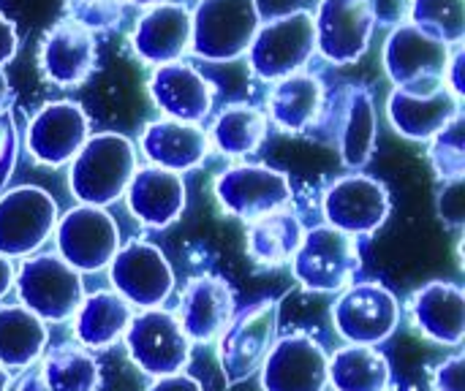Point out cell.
<instances>
[{
	"label": "cell",
	"instance_id": "cell-1",
	"mask_svg": "<svg viewBox=\"0 0 465 391\" xmlns=\"http://www.w3.org/2000/svg\"><path fill=\"white\" fill-rule=\"evenodd\" d=\"M305 136L332 147L346 169L362 171L373 161L379 142V114L371 90L362 84H341L324 93L322 112Z\"/></svg>",
	"mask_w": 465,
	"mask_h": 391
},
{
	"label": "cell",
	"instance_id": "cell-2",
	"mask_svg": "<svg viewBox=\"0 0 465 391\" xmlns=\"http://www.w3.org/2000/svg\"><path fill=\"white\" fill-rule=\"evenodd\" d=\"M136 169V147L128 136L95 133L71 161L68 188L82 204L106 207L125 193Z\"/></svg>",
	"mask_w": 465,
	"mask_h": 391
},
{
	"label": "cell",
	"instance_id": "cell-3",
	"mask_svg": "<svg viewBox=\"0 0 465 391\" xmlns=\"http://www.w3.org/2000/svg\"><path fill=\"white\" fill-rule=\"evenodd\" d=\"M14 288L19 305L44 324H63L74 318L79 302L84 299L82 275L57 253L27 256L14 275Z\"/></svg>",
	"mask_w": 465,
	"mask_h": 391
},
{
	"label": "cell",
	"instance_id": "cell-4",
	"mask_svg": "<svg viewBox=\"0 0 465 391\" xmlns=\"http://www.w3.org/2000/svg\"><path fill=\"white\" fill-rule=\"evenodd\" d=\"M262 24L256 0H202L191 14V52L210 63H229L248 52Z\"/></svg>",
	"mask_w": 465,
	"mask_h": 391
},
{
	"label": "cell",
	"instance_id": "cell-5",
	"mask_svg": "<svg viewBox=\"0 0 465 391\" xmlns=\"http://www.w3.org/2000/svg\"><path fill=\"white\" fill-rule=\"evenodd\" d=\"M360 267L362 253L357 239L327 223L305 231L297 253L292 256L297 283L313 294H335L349 288Z\"/></svg>",
	"mask_w": 465,
	"mask_h": 391
},
{
	"label": "cell",
	"instance_id": "cell-6",
	"mask_svg": "<svg viewBox=\"0 0 465 391\" xmlns=\"http://www.w3.org/2000/svg\"><path fill=\"white\" fill-rule=\"evenodd\" d=\"M278 299H262L232 316L218 335V365L226 386H237L259 373L278 335Z\"/></svg>",
	"mask_w": 465,
	"mask_h": 391
},
{
	"label": "cell",
	"instance_id": "cell-7",
	"mask_svg": "<svg viewBox=\"0 0 465 391\" xmlns=\"http://www.w3.org/2000/svg\"><path fill=\"white\" fill-rule=\"evenodd\" d=\"M316 52V30L311 11H292L259 24L248 60L251 71L264 82H281L300 73Z\"/></svg>",
	"mask_w": 465,
	"mask_h": 391
},
{
	"label": "cell",
	"instance_id": "cell-8",
	"mask_svg": "<svg viewBox=\"0 0 465 391\" xmlns=\"http://www.w3.org/2000/svg\"><path fill=\"white\" fill-rule=\"evenodd\" d=\"M128 359L139 367V373L150 378H163L174 373H185L191 362V340L185 337L174 313L163 308L142 310L131 318L123 335Z\"/></svg>",
	"mask_w": 465,
	"mask_h": 391
},
{
	"label": "cell",
	"instance_id": "cell-9",
	"mask_svg": "<svg viewBox=\"0 0 465 391\" xmlns=\"http://www.w3.org/2000/svg\"><path fill=\"white\" fill-rule=\"evenodd\" d=\"M401 324V302L381 283H354L332 305V327L349 346H381Z\"/></svg>",
	"mask_w": 465,
	"mask_h": 391
},
{
	"label": "cell",
	"instance_id": "cell-10",
	"mask_svg": "<svg viewBox=\"0 0 465 391\" xmlns=\"http://www.w3.org/2000/svg\"><path fill=\"white\" fill-rule=\"evenodd\" d=\"M114 294L139 310L161 308L174 288V269L163 250L147 239H128L109 261Z\"/></svg>",
	"mask_w": 465,
	"mask_h": 391
},
{
	"label": "cell",
	"instance_id": "cell-11",
	"mask_svg": "<svg viewBox=\"0 0 465 391\" xmlns=\"http://www.w3.org/2000/svg\"><path fill=\"white\" fill-rule=\"evenodd\" d=\"M54 248L57 256L79 275L101 272L120 248V226L104 207L79 204L57 218Z\"/></svg>",
	"mask_w": 465,
	"mask_h": 391
},
{
	"label": "cell",
	"instance_id": "cell-12",
	"mask_svg": "<svg viewBox=\"0 0 465 391\" xmlns=\"http://www.w3.org/2000/svg\"><path fill=\"white\" fill-rule=\"evenodd\" d=\"M57 201L35 185H19L0 193V256H33L57 226Z\"/></svg>",
	"mask_w": 465,
	"mask_h": 391
},
{
	"label": "cell",
	"instance_id": "cell-13",
	"mask_svg": "<svg viewBox=\"0 0 465 391\" xmlns=\"http://www.w3.org/2000/svg\"><path fill=\"white\" fill-rule=\"evenodd\" d=\"M215 199L223 212L251 223L292 204V182L283 171L262 163H242L215 177Z\"/></svg>",
	"mask_w": 465,
	"mask_h": 391
},
{
	"label": "cell",
	"instance_id": "cell-14",
	"mask_svg": "<svg viewBox=\"0 0 465 391\" xmlns=\"http://www.w3.org/2000/svg\"><path fill=\"white\" fill-rule=\"evenodd\" d=\"M322 210L327 226L357 239V237L376 234L387 223L392 212V199L381 180L354 171L335 180L327 188Z\"/></svg>",
	"mask_w": 465,
	"mask_h": 391
},
{
	"label": "cell",
	"instance_id": "cell-15",
	"mask_svg": "<svg viewBox=\"0 0 465 391\" xmlns=\"http://www.w3.org/2000/svg\"><path fill=\"white\" fill-rule=\"evenodd\" d=\"M90 139V120L76 101L44 103L27 122L25 147L38 166L60 169L76 158Z\"/></svg>",
	"mask_w": 465,
	"mask_h": 391
},
{
	"label": "cell",
	"instance_id": "cell-16",
	"mask_svg": "<svg viewBox=\"0 0 465 391\" xmlns=\"http://www.w3.org/2000/svg\"><path fill=\"white\" fill-rule=\"evenodd\" d=\"M330 357L322 343L308 332H292L272 343L262 362L264 391H327Z\"/></svg>",
	"mask_w": 465,
	"mask_h": 391
},
{
	"label": "cell",
	"instance_id": "cell-17",
	"mask_svg": "<svg viewBox=\"0 0 465 391\" xmlns=\"http://www.w3.org/2000/svg\"><path fill=\"white\" fill-rule=\"evenodd\" d=\"M460 114V98L447 82L395 87L387 98V117L398 136L409 142H430Z\"/></svg>",
	"mask_w": 465,
	"mask_h": 391
},
{
	"label": "cell",
	"instance_id": "cell-18",
	"mask_svg": "<svg viewBox=\"0 0 465 391\" xmlns=\"http://www.w3.org/2000/svg\"><path fill=\"white\" fill-rule=\"evenodd\" d=\"M373 27L368 0H322L313 16L316 52L335 65H351L368 52Z\"/></svg>",
	"mask_w": 465,
	"mask_h": 391
},
{
	"label": "cell",
	"instance_id": "cell-19",
	"mask_svg": "<svg viewBox=\"0 0 465 391\" xmlns=\"http://www.w3.org/2000/svg\"><path fill=\"white\" fill-rule=\"evenodd\" d=\"M450 46L436 41L433 35L422 33L420 27L398 24L390 38L384 41V73L395 87H417V84H436L444 82Z\"/></svg>",
	"mask_w": 465,
	"mask_h": 391
},
{
	"label": "cell",
	"instance_id": "cell-20",
	"mask_svg": "<svg viewBox=\"0 0 465 391\" xmlns=\"http://www.w3.org/2000/svg\"><path fill=\"white\" fill-rule=\"evenodd\" d=\"M95 35L71 19L54 22L38 46V68L57 87H79L95 71Z\"/></svg>",
	"mask_w": 465,
	"mask_h": 391
},
{
	"label": "cell",
	"instance_id": "cell-21",
	"mask_svg": "<svg viewBox=\"0 0 465 391\" xmlns=\"http://www.w3.org/2000/svg\"><path fill=\"white\" fill-rule=\"evenodd\" d=\"M406 313L425 340L460 348L465 337V291L460 283H425L409 297Z\"/></svg>",
	"mask_w": 465,
	"mask_h": 391
},
{
	"label": "cell",
	"instance_id": "cell-22",
	"mask_svg": "<svg viewBox=\"0 0 465 391\" xmlns=\"http://www.w3.org/2000/svg\"><path fill=\"white\" fill-rule=\"evenodd\" d=\"M147 90H150L153 103L169 120L193 122V125L207 120L213 109V95H215L213 82L199 68L183 60L158 65L147 82Z\"/></svg>",
	"mask_w": 465,
	"mask_h": 391
},
{
	"label": "cell",
	"instance_id": "cell-23",
	"mask_svg": "<svg viewBox=\"0 0 465 391\" xmlns=\"http://www.w3.org/2000/svg\"><path fill=\"white\" fill-rule=\"evenodd\" d=\"M174 316L191 343H213L234 316V291L218 275H193Z\"/></svg>",
	"mask_w": 465,
	"mask_h": 391
},
{
	"label": "cell",
	"instance_id": "cell-24",
	"mask_svg": "<svg viewBox=\"0 0 465 391\" xmlns=\"http://www.w3.org/2000/svg\"><path fill=\"white\" fill-rule=\"evenodd\" d=\"M139 144L150 166H158L174 174L199 169L213 150L210 136L202 125L169 120V117L147 122Z\"/></svg>",
	"mask_w": 465,
	"mask_h": 391
},
{
	"label": "cell",
	"instance_id": "cell-25",
	"mask_svg": "<svg viewBox=\"0 0 465 391\" xmlns=\"http://www.w3.org/2000/svg\"><path fill=\"white\" fill-rule=\"evenodd\" d=\"M134 52L150 65L183 60L191 52V11L183 3H158L136 22L131 33Z\"/></svg>",
	"mask_w": 465,
	"mask_h": 391
},
{
	"label": "cell",
	"instance_id": "cell-26",
	"mask_svg": "<svg viewBox=\"0 0 465 391\" xmlns=\"http://www.w3.org/2000/svg\"><path fill=\"white\" fill-rule=\"evenodd\" d=\"M125 204H128V212L147 229L172 226L174 220H180L185 210L183 174H174L158 166L136 169L125 188Z\"/></svg>",
	"mask_w": 465,
	"mask_h": 391
},
{
	"label": "cell",
	"instance_id": "cell-27",
	"mask_svg": "<svg viewBox=\"0 0 465 391\" xmlns=\"http://www.w3.org/2000/svg\"><path fill=\"white\" fill-rule=\"evenodd\" d=\"M134 313L114 291H95L84 297L74 313V337L87 351H106L123 340Z\"/></svg>",
	"mask_w": 465,
	"mask_h": 391
},
{
	"label": "cell",
	"instance_id": "cell-28",
	"mask_svg": "<svg viewBox=\"0 0 465 391\" xmlns=\"http://www.w3.org/2000/svg\"><path fill=\"white\" fill-rule=\"evenodd\" d=\"M324 84L313 73H294L281 79L270 93V122L283 133H305L324 103Z\"/></svg>",
	"mask_w": 465,
	"mask_h": 391
},
{
	"label": "cell",
	"instance_id": "cell-29",
	"mask_svg": "<svg viewBox=\"0 0 465 391\" xmlns=\"http://www.w3.org/2000/svg\"><path fill=\"white\" fill-rule=\"evenodd\" d=\"M302 223L292 210H278L248 223L245 250L262 269H278L292 261L302 242Z\"/></svg>",
	"mask_w": 465,
	"mask_h": 391
},
{
	"label": "cell",
	"instance_id": "cell-30",
	"mask_svg": "<svg viewBox=\"0 0 465 391\" xmlns=\"http://www.w3.org/2000/svg\"><path fill=\"white\" fill-rule=\"evenodd\" d=\"M49 343L46 324L25 310L22 305L0 308V367L3 370H27L33 367Z\"/></svg>",
	"mask_w": 465,
	"mask_h": 391
},
{
	"label": "cell",
	"instance_id": "cell-31",
	"mask_svg": "<svg viewBox=\"0 0 465 391\" xmlns=\"http://www.w3.org/2000/svg\"><path fill=\"white\" fill-rule=\"evenodd\" d=\"M327 381L335 391H387L392 370L379 348L346 346L330 357Z\"/></svg>",
	"mask_w": 465,
	"mask_h": 391
},
{
	"label": "cell",
	"instance_id": "cell-32",
	"mask_svg": "<svg viewBox=\"0 0 465 391\" xmlns=\"http://www.w3.org/2000/svg\"><path fill=\"white\" fill-rule=\"evenodd\" d=\"M270 131V120L262 109L251 103L223 106L210 128V144H215L229 158H245L256 152Z\"/></svg>",
	"mask_w": 465,
	"mask_h": 391
},
{
	"label": "cell",
	"instance_id": "cell-33",
	"mask_svg": "<svg viewBox=\"0 0 465 391\" xmlns=\"http://www.w3.org/2000/svg\"><path fill=\"white\" fill-rule=\"evenodd\" d=\"M38 370L49 391L101 389V365L93 351L82 348L79 343H60L49 348Z\"/></svg>",
	"mask_w": 465,
	"mask_h": 391
},
{
	"label": "cell",
	"instance_id": "cell-34",
	"mask_svg": "<svg viewBox=\"0 0 465 391\" xmlns=\"http://www.w3.org/2000/svg\"><path fill=\"white\" fill-rule=\"evenodd\" d=\"M411 24L447 46H460L465 35V0H411Z\"/></svg>",
	"mask_w": 465,
	"mask_h": 391
},
{
	"label": "cell",
	"instance_id": "cell-35",
	"mask_svg": "<svg viewBox=\"0 0 465 391\" xmlns=\"http://www.w3.org/2000/svg\"><path fill=\"white\" fill-rule=\"evenodd\" d=\"M428 161L430 169L436 171V177L441 182H455L463 180L465 174V120L463 112L447 125L441 128L428 147Z\"/></svg>",
	"mask_w": 465,
	"mask_h": 391
},
{
	"label": "cell",
	"instance_id": "cell-36",
	"mask_svg": "<svg viewBox=\"0 0 465 391\" xmlns=\"http://www.w3.org/2000/svg\"><path fill=\"white\" fill-rule=\"evenodd\" d=\"M125 0H65V19L82 24L90 33H104L120 24Z\"/></svg>",
	"mask_w": 465,
	"mask_h": 391
},
{
	"label": "cell",
	"instance_id": "cell-37",
	"mask_svg": "<svg viewBox=\"0 0 465 391\" xmlns=\"http://www.w3.org/2000/svg\"><path fill=\"white\" fill-rule=\"evenodd\" d=\"M16 155H19V131L14 114L5 109L0 112V193L8 188V180L16 166Z\"/></svg>",
	"mask_w": 465,
	"mask_h": 391
},
{
	"label": "cell",
	"instance_id": "cell-38",
	"mask_svg": "<svg viewBox=\"0 0 465 391\" xmlns=\"http://www.w3.org/2000/svg\"><path fill=\"white\" fill-rule=\"evenodd\" d=\"M463 180L444 182V188H441V193H439V218L444 220V226L460 229V226H463Z\"/></svg>",
	"mask_w": 465,
	"mask_h": 391
},
{
	"label": "cell",
	"instance_id": "cell-39",
	"mask_svg": "<svg viewBox=\"0 0 465 391\" xmlns=\"http://www.w3.org/2000/svg\"><path fill=\"white\" fill-rule=\"evenodd\" d=\"M463 373H465V359H463V354L458 351V354L447 357L441 365H436V367H433V373H430L433 391H465Z\"/></svg>",
	"mask_w": 465,
	"mask_h": 391
},
{
	"label": "cell",
	"instance_id": "cell-40",
	"mask_svg": "<svg viewBox=\"0 0 465 391\" xmlns=\"http://www.w3.org/2000/svg\"><path fill=\"white\" fill-rule=\"evenodd\" d=\"M373 22L384 27H398L409 19L411 0H368Z\"/></svg>",
	"mask_w": 465,
	"mask_h": 391
},
{
	"label": "cell",
	"instance_id": "cell-41",
	"mask_svg": "<svg viewBox=\"0 0 465 391\" xmlns=\"http://www.w3.org/2000/svg\"><path fill=\"white\" fill-rule=\"evenodd\" d=\"M463 65H465V54L463 46H455V52L450 54V63H447V73H444V82L447 87L463 101L465 95V82H463Z\"/></svg>",
	"mask_w": 465,
	"mask_h": 391
},
{
	"label": "cell",
	"instance_id": "cell-42",
	"mask_svg": "<svg viewBox=\"0 0 465 391\" xmlns=\"http://www.w3.org/2000/svg\"><path fill=\"white\" fill-rule=\"evenodd\" d=\"M147 391H204L202 384L188 376V373H174V376H163V378H155Z\"/></svg>",
	"mask_w": 465,
	"mask_h": 391
},
{
	"label": "cell",
	"instance_id": "cell-43",
	"mask_svg": "<svg viewBox=\"0 0 465 391\" xmlns=\"http://www.w3.org/2000/svg\"><path fill=\"white\" fill-rule=\"evenodd\" d=\"M16 46H19L16 27H14V22L5 14H0V68L16 54Z\"/></svg>",
	"mask_w": 465,
	"mask_h": 391
},
{
	"label": "cell",
	"instance_id": "cell-44",
	"mask_svg": "<svg viewBox=\"0 0 465 391\" xmlns=\"http://www.w3.org/2000/svg\"><path fill=\"white\" fill-rule=\"evenodd\" d=\"M5 391H49L46 389V384H44V376H41V370H22V376L14 381V384H8V389Z\"/></svg>",
	"mask_w": 465,
	"mask_h": 391
},
{
	"label": "cell",
	"instance_id": "cell-45",
	"mask_svg": "<svg viewBox=\"0 0 465 391\" xmlns=\"http://www.w3.org/2000/svg\"><path fill=\"white\" fill-rule=\"evenodd\" d=\"M14 275H16V269H14V264H11V259L0 256V302H3V297H8V291L14 288Z\"/></svg>",
	"mask_w": 465,
	"mask_h": 391
},
{
	"label": "cell",
	"instance_id": "cell-46",
	"mask_svg": "<svg viewBox=\"0 0 465 391\" xmlns=\"http://www.w3.org/2000/svg\"><path fill=\"white\" fill-rule=\"evenodd\" d=\"M8 101H11V82H8L5 71L0 68V112H5Z\"/></svg>",
	"mask_w": 465,
	"mask_h": 391
},
{
	"label": "cell",
	"instance_id": "cell-47",
	"mask_svg": "<svg viewBox=\"0 0 465 391\" xmlns=\"http://www.w3.org/2000/svg\"><path fill=\"white\" fill-rule=\"evenodd\" d=\"M8 384H11V381H8V370H3V367H0V391L8 389Z\"/></svg>",
	"mask_w": 465,
	"mask_h": 391
},
{
	"label": "cell",
	"instance_id": "cell-48",
	"mask_svg": "<svg viewBox=\"0 0 465 391\" xmlns=\"http://www.w3.org/2000/svg\"><path fill=\"white\" fill-rule=\"evenodd\" d=\"M125 3H136V5H158L163 0H125Z\"/></svg>",
	"mask_w": 465,
	"mask_h": 391
}]
</instances>
